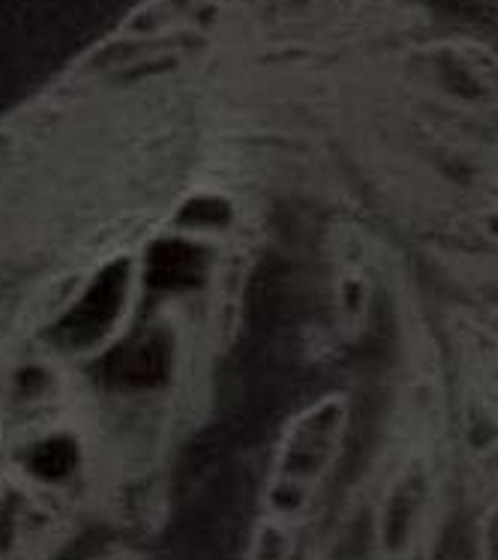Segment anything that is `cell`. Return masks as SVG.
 <instances>
[{
	"mask_svg": "<svg viewBox=\"0 0 498 560\" xmlns=\"http://www.w3.org/2000/svg\"><path fill=\"white\" fill-rule=\"evenodd\" d=\"M205 273L201 252L186 246V243H160L151 252V285L157 288H193Z\"/></svg>",
	"mask_w": 498,
	"mask_h": 560,
	"instance_id": "obj_3",
	"label": "cell"
},
{
	"mask_svg": "<svg viewBox=\"0 0 498 560\" xmlns=\"http://www.w3.org/2000/svg\"><path fill=\"white\" fill-rule=\"evenodd\" d=\"M172 354L163 339H144V342L124 345L105 363V375L120 387H153L169 375Z\"/></svg>",
	"mask_w": 498,
	"mask_h": 560,
	"instance_id": "obj_2",
	"label": "cell"
},
{
	"mask_svg": "<svg viewBox=\"0 0 498 560\" xmlns=\"http://www.w3.org/2000/svg\"><path fill=\"white\" fill-rule=\"evenodd\" d=\"M124 288H127V264L108 267L93 282L91 291L79 300V306L63 318L60 339L72 345V348L96 342L115 324L117 312H120V300H124Z\"/></svg>",
	"mask_w": 498,
	"mask_h": 560,
	"instance_id": "obj_1",
	"label": "cell"
},
{
	"mask_svg": "<svg viewBox=\"0 0 498 560\" xmlns=\"http://www.w3.org/2000/svg\"><path fill=\"white\" fill-rule=\"evenodd\" d=\"M72 462H76L72 446L63 444V441H55V444L43 446L31 465H34L36 474H43V477H60V474H67V470L72 468Z\"/></svg>",
	"mask_w": 498,
	"mask_h": 560,
	"instance_id": "obj_4",
	"label": "cell"
}]
</instances>
